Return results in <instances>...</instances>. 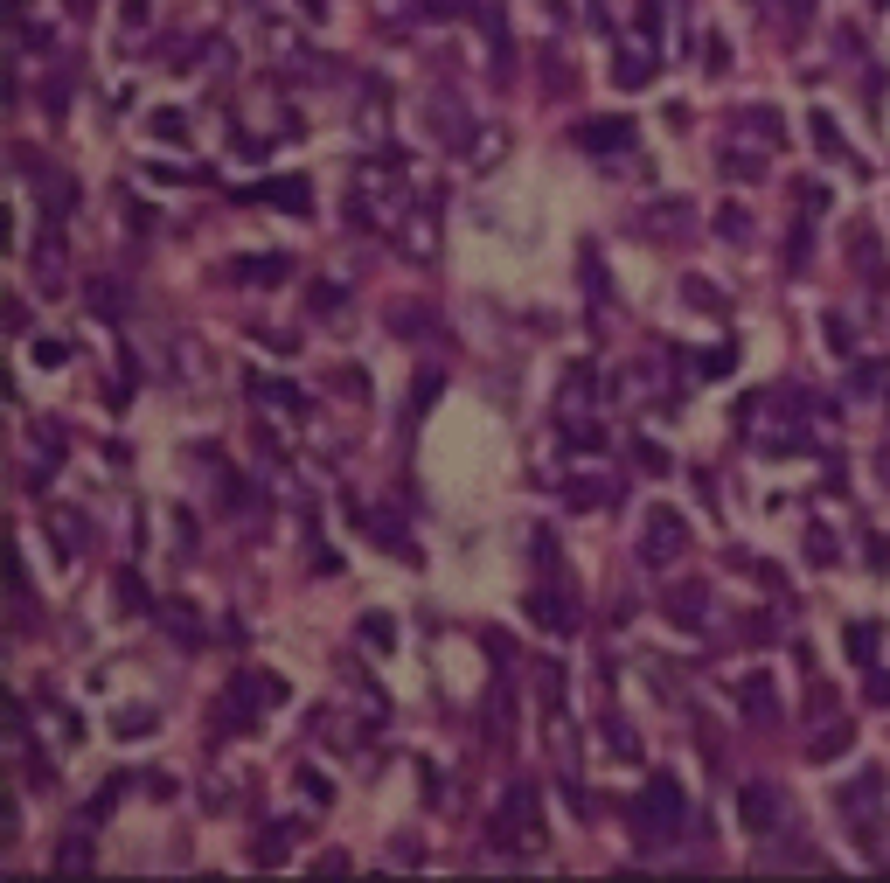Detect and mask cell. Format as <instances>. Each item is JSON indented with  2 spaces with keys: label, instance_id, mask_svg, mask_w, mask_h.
<instances>
[{
  "label": "cell",
  "instance_id": "1",
  "mask_svg": "<svg viewBox=\"0 0 890 883\" xmlns=\"http://www.w3.org/2000/svg\"><path fill=\"white\" fill-rule=\"evenodd\" d=\"M626 821H633V835H640L647 849H661V842H675V828L689 821V793L661 772V779H647V793L626 807Z\"/></svg>",
  "mask_w": 890,
  "mask_h": 883
},
{
  "label": "cell",
  "instance_id": "2",
  "mask_svg": "<svg viewBox=\"0 0 890 883\" xmlns=\"http://www.w3.org/2000/svg\"><path fill=\"white\" fill-rule=\"evenodd\" d=\"M487 842L494 849H515V856H536L543 849V800H536V786H508L501 814L487 821Z\"/></svg>",
  "mask_w": 890,
  "mask_h": 883
},
{
  "label": "cell",
  "instance_id": "3",
  "mask_svg": "<svg viewBox=\"0 0 890 883\" xmlns=\"http://www.w3.org/2000/svg\"><path fill=\"white\" fill-rule=\"evenodd\" d=\"M279 703H286V682H279V675L244 668V675L230 682V696L216 703V724H223V731H237V724H251V717H265V710H279Z\"/></svg>",
  "mask_w": 890,
  "mask_h": 883
},
{
  "label": "cell",
  "instance_id": "4",
  "mask_svg": "<svg viewBox=\"0 0 890 883\" xmlns=\"http://www.w3.org/2000/svg\"><path fill=\"white\" fill-rule=\"evenodd\" d=\"M738 814H744V828H751V835H772V828H779V786L751 779V786L738 793Z\"/></svg>",
  "mask_w": 890,
  "mask_h": 883
},
{
  "label": "cell",
  "instance_id": "5",
  "mask_svg": "<svg viewBox=\"0 0 890 883\" xmlns=\"http://www.w3.org/2000/svg\"><path fill=\"white\" fill-rule=\"evenodd\" d=\"M640 550H647V564H661V557H682V550H689V522L661 508V515L647 522V543H640Z\"/></svg>",
  "mask_w": 890,
  "mask_h": 883
},
{
  "label": "cell",
  "instance_id": "6",
  "mask_svg": "<svg viewBox=\"0 0 890 883\" xmlns=\"http://www.w3.org/2000/svg\"><path fill=\"white\" fill-rule=\"evenodd\" d=\"M230 279L237 286H279V279H293V258L286 251H272V258H230Z\"/></svg>",
  "mask_w": 890,
  "mask_h": 883
},
{
  "label": "cell",
  "instance_id": "7",
  "mask_svg": "<svg viewBox=\"0 0 890 883\" xmlns=\"http://www.w3.org/2000/svg\"><path fill=\"white\" fill-rule=\"evenodd\" d=\"M529 612H536V626H543V633H571V626H578V619H571V598H550V591H536V598H529Z\"/></svg>",
  "mask_w": 890,
  "mask_h": 883
},
{
  "label": "cell",
  "instance_id": "8",
  "mask_svg": "<svg viewBox=\"0 0 890 883\" xmlns=\"http://www.w3.org/2000/svg\"><path fill=\"white\" fill-rule=\"evenodd\" d=\"M703 605H710V591H703V585H675V591H668L675 626H703Z\"/></svg>",
  "mask_w": 890,
  "mask_h": 883
},
{
  "label": "cell",
  "instance_id": "9",
  "mask_svg": "<svg viewBox=\"0 0 890 883\" xmlns=\"http://www.w3.org/2000/svg\"><path fill=\"white\" fill-rule=\"evenodd\" d=\"M258 195H265V202H286L293 216L313 209V188H306V181H272V188H258Z\"/></svg>",
  "mask_w": 890,
  "mask_h": 883
},
{
  "label": "cell",
  "instance_id": "10",
  "mask_svg": "<svg viewBox=\"0 0 890 883\" xmlns=\"http://www.w3.org/2000/svg\"><path fill=\"white\" fill-rule=\"evenodd\" d=\"M849 744H856V731H849V724L835 717V724H828V737H814V751H807V758H842Z\"/></svg>",
  "mask_w": 890,
  "mask_h": 883
},
{
  "label": "cell",
  "instance_id": "11",
  "mask_svg": "<svg viewBox=\"0 0 890 883\" xmlns=\"http://www.w3.org/2000/svg\"><path fill=\"white\" fill-rule=\"evenodd\" d=\"M578 140H585V147H626V140H633V126H626V119H612V126H585Z\"/></svg>",
  "mask_w": 890,
  "mask_h": 883
},
{
  "label": "cell",
  "instance_id": "12",
  "mask_svg": "<svg viewBox=\"0 0 890 883\" xmlns=\"http://www.w3.org/2000/svg\"><path fill=\"white\" fill-rule=\"evenodd\" d=\"M251 390H258L265 404H286V411H299V390H293V383H272V376H251Z\"/></svg>",
  "mask_w": 890,
  "mask_h": 883
},
{
  "label": "cell",
  "instance_id": "13",
  "mask_svg": "<svg viewBox=\"0 0 890 883\" xmlns=\"http://www.w3.org/2000/svg\"><path fill=\"white\" fill-rule=\"evenodd\" d=\"M738 703H744V710H751V717H772V710H779L765 682H744V689H738Z\"/></svg>",
  "mask_w": 890,
  "mask_h": 883
},
{
  "label": "cell",
  "instance_id": "14",
  "mask_svg": "<svg viewBox=\"0 0 890 883\" xmlns=\"http://www.w3.org/2000/svg\"><path fill=\"white\" fill-rule=\"evenodd\" d=\"M564 494H571L578 508H598V501H612V487H605V480H571Z\"/></svg>",
  "mask_w": 890,
  "mask_h": 883
},
{
  "label": "cell",
  "instance_id": "15",
  "mask_svg": "<svg viewBox=\"0 0 890 883\" xmlns=\"http://www.w3.org/2000/svg\"><path fill=\"white\" fill-rule=\"evenodd\" d=\"M849 654H856V661H870V654H877V626H870V619H856V626H849Z\"/></svg>",
  "mask_w": 890,
  "mask_h": 883
},
{
  "label": "cell",
  "instance_id": "16",
  "mask_svg": "<svg viewBox=\"0 0 890 883\" xmlns=\"http://www.w3.org/2000/svg\"><path fill=\"white\" fill-rule=\"evenodd\" d=\"M286 842H293V828H265V835H258V863H279Z\"/></svg>",
  "mask_w": 890,
  "mask_h": 883
},
{
  "label": "cell",
  "instance_id": "17",
  "mask_svg": "<svg viewBox=\"0 0 890 883\" xmlns=\"http://www.w3.org/2000/svg\"><path fill=\"white\" fill-rule=\"evenodd\" d=\"M717 237H731V244H744V237H751L744 209H717Z\"/></svg>",
  "mask_w": 890,
  "mask_h": 883
},
{
  "label": "cell",
  "instance_id": "18",
  "mask_svg": "<svg viewBox=\"0 0 890 883\" xmlns=\"http://www.w3.org/2000/svg\"><path fill=\"white\" fill-rule=\"evenodd\" d=\"M153 133H160V140H188V119H181V112H153Z\"/></svg>",
  "mask_w": 890,
  "mask_h": 883
},
{
  "label": "cell",
  "instance_id": "19",
  "mask_svg": "<svg viewBox=\"0 0 890 883\" xmlns=\"http://www.w3.org/2000/svg\"><path fill=\"white\" fill-rule=\"evenodd\" d=\"M362 640H369V647H390V640H397V626H390L383 612H369V626H362Z\"/></svg>",
  "mask_w": 890,
  "mask_h": 883
},
{
  "label": "cell",
  "instance_id": "20",
  "mask_svg": "<svg viewBox=\"0 0 890 883\" xmlns=\"http://www.w3.org/2000/svg\"><path fill=\"white\" fill-rule=\"evenodd\" d=\"M814 147H821V153H835V160H842V133H835V126H828L821 112H814Z\"/></svg>",
  "mask_w": 890,
  "mask_h": 883
},
{
  "label": "cell",
  "instance_id": "21",
  "mask_svg": "<svg viewBox=\"0 0 890 883\" xmlns=\"http://www.w3.org/2000/svg\"><path fill=\"white\" fill-rule=\"evenodd\" d=\"M119 605H133V612H147V591H140V578H133V571H119Z\"/></svg>",
  "mask_w": 890,
  "mask_h": 883
},
{
  "label": "cell",
  "instance_id": "22",
  "mask_svg": "<svg viewBox=\"0 0 890 883\" xmlns=\"http://www.w3.org/2000/svg\"><path fill=\"white\" fill-rule=\"evenodd\" d=\"M605 744H612V751H619V758H640V744H633V737H626V724H605Z\"/></svg>",
  "mask_w": 890,
  "mask_h": 883
},
{
  "label": "cell",
  "instance_id": "23",
  "mask_svg": "<svg viewBox=\"0 0 890 883\" xmlns=\"http://www.w3.org/2000/svg\"><path fill=\"white\" fill-rule=\"evenodd\" d=\"M147 724H153L147 710H126V717H119V737H147Z\"/></svg>",
  "mask_w": 890,
  "mask_h": 883
},
{
  "label": "cell",
  "instance_id": "24",
  "mask_svg": "<svg viewBox=\"0 0 890 883\" xmlns=\"http://www.w3.org/2000/svg\"><path fill=\"white\" fill-rule=\"evenodd\" d=\"M619 84H647V56H626L619 63Z\"/></svg>",
  "mask_w": 890,
  "mask_h": 883
},
{
  "label": "cell",
  "instance_id": "25",
  "mask_svg": "<svg viewBox=\"0 0 890 883\" xmlns=\"http://www.w3.org/2000/svg\"><path fill=\"white\" fill-rule=\"evenodd\" d=\"M425 14H466L459 0H425Z\"/></svg>",
  "mask_w": 890,
  "mask_h": 883
},
{
  "label": "cell",
  "instance_id": "26",
  "mask_svg": "<svg viewBox=\"0 0 890 883\" xmlns=\"http://www.w3.org/2000/svg\"><path fill=\"white\" fill-rule=\"evenodd\" d=\"M870 696H877V703H890V675H884V682H870Z\"/></svg>",
  "mask_w": 890,
  "mask_h": 883
}]
</instances>
